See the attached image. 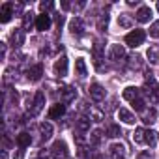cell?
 <instances>
[{
  "label": "cell",
  "instance_id": "1",
  "mask_svg": "<svg viewBox=\"0 0 159 159\" xmlns=\"http://www.w3.org/2000/svg\"><path fill=\"white\" fill-rule=\"evenodd\" d=\"M144 39H146V34H144V30H140V28H137V30H133V32H129L127 36H125V43L129 45V47H139V45H142L144 43Z\"/></svg>",
  "mask_w": 159,
  "mask_h": 159
},
{
  "label": "cell",
  "instance_id": "2",
  "mask_svg": "<svg viewBox=\"0 0 159 159\" xmlns=\"http://www.w3.org/2000/svg\"><path fill=\"white\" fill-rule=\"evenodd\" d=\"M51 155H52L54 159H66V157L69 155L67 144H66L64 140H56V142L51 146Z\"/></svg>",
  "mask_w": 159,
  "mask_h": 159
},
{
  "label": "cell",
  "instance_id": "3",
  "mask_svg": "<svg viewBox=\"0 0 159 159\" xmlns=\"http://www.w3.org/2000/svg\"><path fill=\"white\" fill-rule=\"evenodd\" d=\"M43 107H45V96H43V92H38V94L34 96V103H32L30 114H32V116H38V114L43 111Z\"/></svg>",
  "mask_w": 159,
  "mask_h": 159
},
{
  "label": "cell",
  "instance_id": "4",
  "mask_svg": "<svg viewBox=\"0 0 159 159\" xmlns=\"http://www.w3.org/2000/svg\"><path fill=\"white\" fill-rule=\"evenodd\" d=\"M109 58H111L112 62H120L122 58H125V49H124L122 45H111Z\"/></svg>",
  "mask_w": 159,
  "mask_h": 159
},
{
  "label": "cell",
  "instance_id": "5",
  "mask_svg": "<svg viewBox=\"0 0 159 159\" xmlns=\"http://www.w3.org/2000/svg\"><path fill=\"white\" fill-rule=\"evenodd\" d=\"M88 94H90V98H92L94 101H103V99H105V90H103V86L98 84V83H94V84L90 86Z\"/></svg>",
  "mask_w": 159,
  "mask_h": 159
},
{
  "label": "cell",
  "instance_id": "6",
  "mask_svg": "<svg viewBox=\"0 0 159 159\" xmlns=\"http://www.w3.org/2000/svg\"><path fill=\"white\" fill-rule=\"evenodd\" d=\"M69 30H71L73 36H83V34H84V23H83V19H79V17L71 19V23H69Z\"/></svg>",
  "mask_w": 159,
  "mask_h": 159
},
{
  "label": "cell",
  "instance_id": "7",
  "mask_svg": "<svg viewBox=\"0 0 159 159\" xmlns=\"http://www.w3.org/2000/svg\"><path fill=\"white\" fill-rule=\"evenodd\" d=\"M13 15V4L11 2H6L0 8V23H8Z\"/></svg>",
  "mask_w": 159,
  "mask_h": 159
},
{
  "label": "cell",
  "instance_id": "8",
  "mask_svg": "<svg viewBox=\"0 0 159 159\" xmlns=\"http://www.w3.org/2000/svg\"><path fill=\"white\" fill-rule=\"evenodd\" d=\"M111 155L114 157V159H127L125 157V146L124 144H120V142H114V144H111Z\"/></svg>",
  "mask_w": 159,
  "mask_h": 159
},
{
  "label": "cell",
  "instance_id": "9",
  "mask_svg": "<svg viewBox=\"0 0 159 159\" xmlns=\"http://www.w3.org/2000/svg\"><path fill=\"white\" fill-rule=\"evenodd\" d=\"M54 73L58 77H64L67 73V58L66 56H60L56 62H54Z\"/></svg>",
  "mask_w": 159,
  "mask_h": 159
},
{
  "label": "cell",
  "instance_id": "10",
  "mask_svg": "<svg viewBox=\"0 0 159 159\" xmlns=\"http://www.w3.org/2000/svg\"><path fill=\"white\" fill-rule=\"evenodd\" d=\"M49 26H51V17H49L47 13L38 15V19H36V28H38L39 32H45V30H49Z\"/></svg>",
  "mask_w": 159,
  "mask_h": 159
},
{
  "label": "cell",
  "instance_id": "11",
  "mask_svg": "<svg viewBox=\"0 0 159 159\" xmlns=\"http://www.w3.org/2000/svg\"><path fill=\"white\" fill-rule=\"evenodd\" d=\"M135 19H137L139 23H148V21L152 19V10H150L148 6H142V8H139V11H137Z\"/></svg>",
  "mask_w": 159,
  "mask_h": 159
},
{
  "label": "cell",
  "instance_id": "12",
  "mask_svg": "<svg viewBox=\"0 0 159 159\" xmlns=\"http://www.w3.org/2000/svg\"><path fill=\"white\" fill-rule=\"evenodd\" d=\"M64 114H66V105H64V103H56V105H52L51 111H49V118H51V120H56V118H60V116H64Z\"/></svg>",
  "mask_w": 159,
  "mask_h": 159
},
{
  "label": "cell",
  "instance_id": "13",
  "mask_svg": "<svg viewBox=\"0 0 159 159\" xmlns=\"http://www.w3.org/2000/svg\"><path fill=\"white\" fill-rule=\"evenodd\" d=\"M41 75H43V67L38 64V66H32L30 69H28V81H32V83H36V81H39L41 79Z\"/></svg>",
  "mask_w": 159,
  "mask_h": 159
},
{
  "label": "cell",
  "instance_id": "14",
  "mask_svg": "<svg viewBox=\"0 0 159 159\" xmlns=\"http://www.w3.org/2000/svg\"><path fill=\"white\" fill-rule=\"evenodd\" d=\"M118 118H120L124 124H129V125L135 124V116H133V112H129L127 109H120V111H118Z\"/></svg>",
  "mask_w": 159,
  "mask_h": 159
},
{
  "label": "cell",
  "instance_id": "15",
  "mask_svg": "<svg viewBox=\"0 0 159 159\" xmlns=\"http://www.w3.org/2000/svg\"><path fill=\"white\" fill-rule=\"evenodd\" d=\"M90 122H92V118H88V116H81V118L75 122V125H77L79 131H83V133H84V131L90 129Z\"/></svg>",
  "mask_w": 159,
  "mask_h": 159
},
{
  "label": "cell",
  "instance_id": "16",
  "mask_svg": "<svg viewBox=\"0 0 159 159\" xmlns=\"http://www.w3.org/2000/svg\"><path fill=\"white\" fill-rule=\"evenodd\" d=\"M155 118H157V111H155L153 107H152V109H146V111L142 112V122H144V124H153Z\"/></svg>",
  "mask_w": 159,
  "mask_h": 159
},
{
  "label": "cell",
  "instance_id": "17",
  "mask_svg": "<svg viewBox=\"0 0 159 159\" xmlns=\"http://www.w3.org/2000/svg\"><path fill=\"white\" fill-rule=\"evenodd\" d=\"M39 131H41L43 140H49V139L52 137V125H51L49 122H41V124H39Z\"/></svg>",
  "mask_w": 159,
  "mask_h": 159
},
{
  "label": "cell",
  "instance_id": "18",
  "mask_svg": "<svg viewBox=\"0 0 159 159\" xmlns=\"http://www.w3.org/2000/svg\"><path fill=\"white\" fill-rule=\"evenodd\" d=\"M101 58H103V43L101 41H96V45H94V60H96V66L98 67H101L99 66Z\"/></svg>",
  "mask_w": 159,
  "mask_h": 159
},
{
  "label": "cell",
  "instance_id": "19",
  "mask_svg": "<svg viewBox=\"0 0 159 159\" xmlns=\"http://www.w3.org/2000/svg\"><path fill=\"white\" fill-rule=\"evenodd\" d=\"M11 43H13V47H21L25 43V32L23 30H15L11 34Z\"/></svg>",
  "mask_w": 159,
  "mask_h": 159
},
{
  "label": "cell",
  "instance_id": "20",
  "mask_svg": "<svg viewBox=\"0 0 159 159\" xmlns=\"http://www.w3.org/2000/svg\"><path fill=\"white\" fill-rule=\"evenodd\" d=\"M124 99H127V101H135V99H139V88L127 86V88L124 90Z\"/></svg>",
  "mask_w": 159,
  "mask_h": 159
},
{
  "label": "cell",
  "instance_id": "21",
  "mask_svg": "<svg viewBox=\"0 0 159 159\" xmlns=\"http://www.w3.org/2000/svg\"><path fill=\"white\" fill-rule=\"evenodd\" d=\"M30 142H32V137H30L28 133H19V135H17V144H19L21 148L30 146Z\"/></svg>",
  "mask_w": 159,
  "mask_h": 159
},
{
  "label": "cell",
  "instance_id": "22",
  "mask_svg": "<svg viewBox=\"0 0 159 159\" xmlns=\"http://www.w3.org/2000/svg\"><path fill=\"white\" fill-rule=\"evenodd\" d=\"M75 96H77L75 88L67 86V88H64V96H62V101H64V103H69V101H73V99H75Z\"/></svg>",
  "mask_w": 159,
  "mask_h": 159
},
{
  "label": "cell",
  "instance_id": "23",
  "mask_svg": "<svg viewBox=\"0 0 159 159\" xmlns=\"http://www.w3.org/2000/svg\"><path fill=\"white\" fill-rule=\"evenodd\" d=\"M144 142L150 144V146H155V142H157V133L152 131V129H148V131L144 133Z\"/></svg>",
  "mask_w": 159,
  "mask_h": 159
},
{
  "label": "cell",
  "instance_id": "24",
  "mask_svg": "<svg viewBox=\"0 0 159 159\" xmlns=\"http://www.w3.org/2000/svg\"><path fill=\"white\" fill-rule=\"evenodd\" d=\"M146 56H148L150 64H157V62H159V49H157V47H150Z\"/></svg>",
  "mask_w": 159,
  "mask_h": 159
},
{
  "label": "cell",
  "instance_id": "25",
  "mask_svg": "<svg viewBox=\"0 0 159 159\" xmlns=\"http://www.w3.org/2000/svg\"><path fill=\"white\" fill-rule=\"evenodd\" d=\"M75 69H77V73L81 75V77H84L86 75V62L83 58H77L75 60Z\"/></svg>",
  "mask_w": 159,
  "mask_h": 159
},
{
  "label": "cell",
  "instance_id": "26",
  "mask_svg": "<svg viewBox=\"0 0 159 159\" xmlns=\"http://www.w3.org/2000/svg\"><path fill=\"white\" fill-rule=\"evenodd\" d=\"M105 135L111 137V139H116V137H120V127L114 125V124H111V125L107 127V133H105Z\"/></svg>",
  "mask_w": 159,
  "mask_h": 159
},
{
  "label": "cell",
  "instance_id": "27",
  "mask_svg": "<svg viewBox=\"0 0 159 159\" xmlns=\"http://www.w3.org/2000/svg\"><path fill=\"white\" fill-rule=\"evenodd\" d=\"M144 133H146V131H144L142 127L135 129V133H133V140H135L137 144H142V142H144Z\"/></svg>",
  "mask_w": 159,
  "mask_h": 159
},
{
  "label": "cell",
  "instance_id": "28",
  "mask_svg": "<svg viewBox=\"0 0 159 159\" xmlns=\"http://www.w3.org/2000/svg\"><path fill=\"white\" fill-rule=\"evenodd\" d=\"M131 103H133V109H135L137 112H144V111H146V107H144V101H142L140 98H139V99H135V101H131Z\"/></svg>",
  "mask_w": 159,
  "mask_h": 159
},
{
  "label": "cell",
  "instance_id": "29",
  "mask_svg": "<svg viewBox=\"0 0 159 159\" xmlns=\"http://www.w3.org/2000/svg\"><path fill=\"white\" fill-rule=\"evenodd\" d=\"M118 25H120V26H124V28H129V26H131V19H129L127 15H120Z\"/></svg>",
  "mask_w": 159,
  "mask_h": 159
},
{
  "label": "cell",
  "instance_id": "30",
  "mask_svg": "<svg viewBox=\"0 0 159 159\" xmlns=\"http://www.w3.org/2000/svg\"><path fill=\"white\" fill-rule=\"evenodd\" d=\"M150 36H152V38H159V21L152 23V26H150Z\"/></svg>",
  "mask_w": 159,
  "mask_h": 159
},
{
  "label": "cell",
  "instance_id": "31",
  "mask_svg": "<svg viewBox=\"0 0 159 159\" xmlns=\"http://www.w3.org/2000/svg\"><path fill=\"white\" fill-rule=\"evenodd\" d=\"M129 66H131V67H140V56H139V54H133V56L129 58Z\"/></svg>",
  "mask_w": 159,
  "mask_h": 159
},
{
  "label": "cell",
  "instance_id": "32",
  "mask_svg": "<svg viewBox=\"0 0 159 159\" xmlns=\"http://www.w3.org/2000/svg\"><path fill=\"white\" fill-rule=\"evenodd\" d=\"M107 23H109V17H107V15H101V17H99V23H98V28H99V30H105V28H107Z\"/></svg>",
  "mask_w": 159,
  "mask_h": 159
},
{
  "label": "cell",
  "instance_id": "33",
  "mask_svg": "<svg viewBox=\"0 0 159 159\" xmlns=\"http://www.w3.org/2000/svg\"><path fill=\"white\" fill-rule=\"evenodd\" d=\"M99 140H101V131H94L90 135V142L92 144H99Z\"/></svg>",
  "mask_w": 159,
  "mask_h": 159
},
{
  "label": "cell",
  "instance_id": "34",
  "mask_svg": "<svg viewBox=\"0 0 159 159\" xmlns=\"http://www.w3.org/2000/svg\"><path fill=\"white\" fill-rule=\"evenodd\" d=\"M23 25H25V28H28V26L32 25V13H30V11L25 13V17H23Z\"/></svg>",
  "mask_w": 159,
  "mask_h": 159
},
{
  "label": "cell",
  "instance_id": "35",
  "mask_svg": "<svg viewBox=\"0 0 159 159\" xmlns=\"http://www.w3.org/2000/svg\"><path fill=\"white\" fill-rule=\"evenodd\" d=\"M52 6H54L52 2H41V4H39V8H41V11H47V10H52Z\"/></svg>",
  "mask_w": 159,
  "mask_h": 159
},
{
  "label": "cell",
  "instance_id": "36",
  "mask_svg": "<svg viewBox=\"0 0 159 159\" xmlns=\"http://www.w3.org/2000/svg\"><path fill=\"white\" fill-rule=\"evenodd\" d=\"M92 114V118L96 120V122H99V120H103V112H99V111H94V112H90Z\"/></svg>",
  "mask_w": 159,
  "mask_h": 159
},
{
  "label": "cell",
  "instance_id": "37",
  "mask_svg": "<svg viewBox=\"0 0 159 159\" xmlns=\"http://www.w3.org/2000/svg\"><path fill=\"white\" fill-rule=\"evenodd\" d=\"M150 98H152V101H159V88H157V86L152 90V96H150Z\"/></svg>",
  "mask_w": 159,
  "mask_h": 159
},
{
  "label": "cell",
  "instance_id": "38",
  "mask_svg": "<svg viewBox=\"0 0 159 159\" xmlns=\"http://www.w3.org/2000/svg\"><path fill=\"white\" fill-rule=\"evenodd\" d=\"M13 159H25V150H17L15 155H13Z\"/></svg>",
  "mask_w": 159,
  "mask_h": 159
},
{
  "label": "cell",
  "instance_id": "39",
  "mask_svg": "<svg viewBox=\"0 0 159 159\" xmlns=\"http://www.w3.org/2000/svg\"><path fill=\"white\" fill-rule=\"evenodd\" d=\"M139 159H152V155H150V152H142L139 155Z\"/></svg>",
  "mask_w": 159,
  "mask_h": 159
},
{
  "label": "cell",
  "instance_id": "40",
  "mask_svg": "<svg viewBox=\"0 0 159 159\" xmlns=\"http://www.w3.org/2000/svg\"><path fill=\"white\" fill-rule=\"evenodd\" d=\"M98 159H105V157H103V155H98Z\"/></svg>",
  "mask_w": 159,
  "mask_h": 159
},
{
  "label": "cell",
  "instance_id": "41",
  "mask_svg": "<svg viewBox=\"0 0 159 159\" xmlns=\"http://www.w3.org/2000/svg\"><path fill=\"white\" fill-rule=\"evenodd\" d=\"M157 8H159V4H157Z\"/></svg>",
  "mask_w": 159,
  "mask_h": 159
}]
</instances>
